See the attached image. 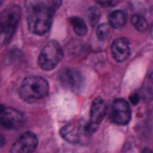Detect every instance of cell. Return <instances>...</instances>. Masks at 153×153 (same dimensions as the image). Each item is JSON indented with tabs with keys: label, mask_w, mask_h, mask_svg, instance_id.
<instances>
[{
	"label": "cell",
	"mask_w": 153,
	"mask_h": 153,
	"mask_svg": "<svg viewBox=\"0 0 153 153\" xmlns=\"http://www.w3.org/2000/svg\"><path fill=\"white\" fill-rule=\"evenodd\" d=\"M20 19V8L18 6H11L8 8H6L4 12L0 13V44L5 45L7 44Z\"/></svg>",
	"instance_id": "3957f363"
},
{
	"label": "cell",
	"mask_w": 153,
	"mask_h": 153,
	"mask_svg": "<svg viewBox=\"0 0 153 153\" xmlns=\"http://www.w3.org/2000/svg\"><path fill=\"white\" fill-rule=\"evenodd\" d=\"M126 22H127V14L122 10H116V11L111 12L110 16H109L110 26L114 27V29H121V27H123L126 25Z\"/></svg>",
	"instance_id": "7c38bea8"
},
{
	"label": "cell",
	"mask_w": 153,
	"mask_h": 153,
	"mask_svg": "<svg viewBox=\"0 0 153 153\" xmlns=\"http://www.w3.org/2000/svg\"><path fill=\"white\" fill-rule=\"evenodd\" d=\"M111 53L116 61L118 62L126 61L130 55V48H129L128 39L124 37L116 38L111 44Z\"/></svg>",
	"instance_id": "30bf717a"
},
{
	"label": "cell",
	"mask_w": 153,
	"mask_h": 153,
	"mask_svg": "<svg viewBox=\"0 0 153 153\" xmlns=\"http://www.w3.org/2000/svg\"><path fill=\"white\" fill-rule=\"evenodd\" d=\"M142 153H153V152H152V149H149V148H143Z\"/></svg>",
	"instance_id": "ffe728a7"
},
{
	"label": "cell",
	"mask_w": 153,
	"mask_h": 153,
	"mask_svg": "<svg viewBox=\"0 0 153 153\" xmlns=\"http://www.w3.org/2000/svg\"><path fill=\"white\" fill-rule=\"evenodd\" d=\"M131 111L128 102L126 99L118 98L114 100L111 106V121L116 124L124 126L130 121Z\"/></svg>",
	"instance_id": "ba28073f"
},
{
	"label": "cell",
	"mask_w": 153,
	"mask_h": 153,
	"mask_svg": "<svg viewBox=\"0 0 153 153\" xmlns=\"http://www.w3.org/2000/svg\"><path fill=\"white\" fill-rule=\"evenodd\" d=\"M38 145V139L35 133H23L12 145L10 153H32Z\"/></svg>",
	"instance_id": "8992f818"
},
{
	"label": "cell",
	"mask_w": 153,
	"mask_h": 153,
	"mask_svg": "<svg viewBox=\"0 0 153 153\" xmlns=\"http://www.w3.org/2000/svg\"><path fill=\"white\" fill-rule=\"evenodd\" d=\"M62 55L63 51L61 45L56 41H50L42 49L38 56V65L44 71H51L59 65L62 59Z\"/></svg>",
	"instance_id": "277c9868"
},
{
	"label": "cell",
	"mask_w": 153,
	"mask_h": 153,
	"mask_svg": "<svg viewBox=\"0 0 153 153\" xmlns=\"http://www.w3.org/2000/svg\"><path fill=\"white\" fill-rule=\"evenodd\" d=\"M97 2L103 7H110L114 6L117 2V0H97Z\"/></svg>",
	"instance_id": "e0dca14e"
},
{
	"label": "cell",
	"mask_w": 153,
	"mask_h": 153,
	"mask_svg": "<svg viewBox=\"0 0 153 153\" xmlns=\"http://www.w3.org/2000/svg\"><path fill=\"white\" fill-rule=\"evenodd\" d=\"M25 123V116L13 108L0 106V127L5 129H19Z\"/></svg>",
	"instance_id": "5b68a950"
},
{
	"label": "cell",
	"mask_w": 153,
	"mask_h": 153,
	"mask_svg": "<svg viewBox=\"0 0 153 153\" xmlns=\"http://www.w3.org/2000/svg\"><path fill=\"white\" fill-rule=\"evenodd\" d=\"M49 92V84L41 76H27L19 87V96L25 102H36L44 98Z\"/></svg>",
	"instance_id": "7a4b0ae2"
},
{
	"label": "cell",
	"mask_w": 153,
	"mask_h": 153,
	"mask_svg": "<svg viewBox=\"0 0 153 153\" xmlns=\"http://www.w3.org/2000/svg\"><path fill=\"white\" fill-rule=\"evenodd\" d=\"M60 81L61 84L73 91H78L79 88H81L82 84H84V79L82 75L79 71L75 69H65L61 72L60 74Z\"/></svg>",
	"instance_id": "9c48e42d"
},
{
	"label": "cell",
	"mask_w": 153,
	"mask_h": 153,
	"mask_svg": "<svg viewBox=\"0 0 153 153\" xmlns=\"http://www.w3.org/2000/svg\"><path fill=\"white\" fill-rule=\"evenodd\" d=\"M87 18H88L91 25H96L100 18V11L98 10V7H96V6L90 7L87 11Z\"/></svg>",
	"instance_id": "2e32d148"
},
{
	"label": "cell",
	"mask_w": 153,
	"mask_h": 153,
	"mask_svg": "<svg viewBox=\"0 0 153 153\" xmlns=\"http://www.w3.org/2000/svg\"><path fill=\"white\" fill-rule=\"evenodd\" d=\"M131 24H133L134 27H135L137 31H140V32L145 31V30L148 27V24H147L146 19H145L142 16H140V14H134V16L131 17Z\"/></svg>",
	"instance_id": "5bb4252c"
},
{
	"label": "cell",
	"mask_w": 153,
	"mask_h": 153,
	"mask_svg": "<svg viewBox=\"0 0 153 153\" xmlns=\"http://www.w3.org/2000/svg\"><path fill=\"white\" fill-rule=\"evenodd\" d=\"M105 114H106V104H105V100L103 98L98 97V98H96L92 102L91 112H90V121L88 122L98 127V124L104 118Z\"/></svg>",
	"instance_id": "8fae6325"
},
{
	"label": "cell",
	"mask_w": 153,
	"mask_h": 153,
	"mask_svg": "<svg viewBox=\"0 0 153 153\" xmlns=\"http://www.w3.org/2000/svg\"><path fill=\"white\" fill-rule=\"evenodd\" d=\"M111 35V30H110V26L108 24H100L98 25L97 27V37L100 39V41H105L110 37Z\"/></svg>",
	"instance_id": "9a60e30c"
},
{
	"label": "cell",
	"mask_w": 153,
	"mask_h": 153,
	"mask_svg": "<svg viewBox=\"0 0 153 153\" xmlns=\"http://www.w3.org/2000/svg\"><path fill=\"white\" fill-rule=\"evenodd\" d=\"M60 135L63 140L71 143H80L82 139L86 135L85 133V124L80 121L78 122H71L66 126H63L60 130Z\"/></svg>",
	"instance_id": "52a82bcc"
},
{
	"label": "cell",
	"mask_w": 153,
	"mask_h": 153,
	"mask_svg": "<svg viewBox=\"0 0 153 153\" xmlns=\"http://www.w3.org/2000/svg\"><path fill=\"white\" fill-rule=\"evenodd\" d=\"M61 2H62V0H53V1H51V8L55 11L57 7H60Z\"/></svg>",
	"instance_id": "d6986e66"
},
{
	"label": "cell",
	"mask_w": 153,
	"mask_h": 153,
	"mask_svg": "<svg viewBox=\"0 0 153 153\" xmlns=\"http://www.w3.org/2000/svg\"><path fill=\"white\" fill-rule=\"evenodd\" d=\"M69 23H71V25H72V27L76 35L85 36L87 33V26H86V23L84 22V19H81L79 17H71Z\"/></svg>",
	"instance_id": "4fadbf2b"
},
{
	"label": "cell",
	"mask_w": 153,
	"mask_h": 153,
	"mask_svg": "<svg viewBox=\"0 0 153 153\" xmlns=\"http://www.w3.org/2000/svg\"><path fill=\"white\" fill-rule=\"evenodd\" d=\"M27 27L35 35H44L49 31L54 10L49 0H26Z\"/></svg>",
	"instance_id": "6da1fadb"
},
{
	"label": "cell",
	"mask_w": 153,
	"mask_h": 153,
	"mask_svg": "<svg viewBox=\"0 0 153 153\" xmlns=\"http://www.w3.org/2000/svg\"><path fill=\"white\" fill-rule=\"evenodd\" d=\"M139 99H140V96H139L137 93H134V94H131V96H130V98H129L130 103H131V104H134V105L139 103Z\"/></svg>",
	"instance_id": "ac0fdd59"
}]
</instances>
